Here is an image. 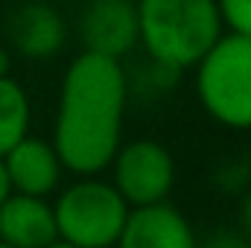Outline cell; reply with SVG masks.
<instances>
[{"label":"cell","mask_w":251,"mask_h":248,"mask_svg":"<svg viewBox=\"0 0 251 248\" xmlns=\"http://www.w3.org/2000/svg\"><path fill=\"white\" fill-rule=\"evenodd\" d=\"M9 70H12V59H9V53L0 47V79H3V76H9Z\"/></svg>","instance_id":"16"},{"label":"cell","mask_w":251,"mask_h":248,"mask_svg":"<svg viewBox=\"0 0 251 248\" xmlns=\"http://www.w3.org/2000/svg\"><path fill=\"white\" fill-rule=\"evenodd\" d=\"M128 204L111 181L85 175L53 201L56 234L73 248H114L128 219Z\"/></svg>","instance_id":"4"},{"label":"cell","mask_w":251,"mask_h":248,"mask_svg":"<svg viewBox=\"0 0 251 248\" xmlns=\"http://www.w3.org/2000/svg\"><path fill=\"white\" fill-rule=\"evenodd\" d=\"M114 248H199L190 219L170 201L131 207Z\"/></svg>","instance_id":"7"},{"label":"cell","mask_w":251,"mask_h":248,"mask_svg":"<svg viewBox=\"0 0 251 248\" xmlns=\"http://www.w3.org/2000/svg\"><path fill=\"white\" fill-rule=\"evenodd\" d=\"M79 29L85 53L120 62L137 47V6L134 0H91Z\"/></svg>","instance_id":"6"},{"label":"cell","mask_w":251,"mask_h":248,"mask_svg":"<svg viewBox=\"0 0 251 248\" xmlns=\"http://www.w3.org/2000/svg\"><path fill=\"white\" fill-rule=\"evenodd\" d=\"M47 248H73V246H67V243H62V240H56V243H50Z\"/></svg>","instance_id":"17"},{"label":"cell","mask_w":251,"mask_h":248,"mask_svg":"<svg viewBox=\"0 0 251 248\" xmlns=\"http://www.w3.org/2000/svg\"><path fill=\"white\" fill-rule=\"evenodd\" d=\"M9 193H12V187H9V178H6V170H3V161H0V204L9 198Z\"/></svg>","instance_id":"15"},{"label":"cell","mask_w":251,"mask_h":248,"mask_svg":"<svg viewBox=\"0 0 251 248\" xmlns=\"http://www.w3.org/2000/svg\"><path fill=\"white\" fill-rule=\"evenodd\" d=\"M199 248H251L243 234H213L207 243H199Z\"/></svg>","instance_id":"13"},{"label":"cell","mask_w":251,"mask_h":248,"mask_svg":"<svg viewBox=\"0 0 251 248\" xmlns=\"http://www.w3.org/2000/svg\"><path fill=\"white\" fill-rule=\"evenodd\" d=\"M240 228H243V237L251 243V187L246 190V196L240 201Z\"/></svg>","instance_id":"14"},{"label":"cell","mask_w":251,"mask_h":248,"mask_svg":"<svg viewBox=\"0 0 251 248\" xmlns=\"http://www.w3.org/2000/svg\"><path fill=\"white\" fill-rule=\"evenodd\" d=\"M111 184L128 207L161 204L176 187V161L158 140L123 143L111 161Z\"/></svg>","instance_id":"5"},{"label":"cell","mask_w":251,"mask_h":248,"mask_svg":"<svg viewBox=\"0 0 251 248\" xmlns=\"http://www.w3.org/2000/svg\"><path fill=\"white\" fill-rule=\"evenodd\" d=\"M128 79L123 62L82 53L64 70L53 125V149L67 173L85 178L111 167L123 146Z\"/></svg>","instance_id":"1"},{"label":"cell","mask_w":251,"mask_h":248,"mask_svg":"<svg viewBox=\"0 0 251 248\" xmlns=\"http://www.w3.org/2000/svg\"><path fill=\"white\" fill-rule=\"evenodd\" d=\"M137 44L167 70H190L222 38L216 0H134Z\"/></svg>","instance_id":"2"},{"label":"cell","mask_w":251,"mask_h":248,"mask_svg":"<svg viewBox=\"0 0 251 248\" xmlns=\"http://www.w3.org/2000/svg\"><path fill=\"white\" fill-rule=\"evenodd\" d=\"M216 9L228 32L251 38V0H216Z\"/></svg>","instance_id":"12"},{"label":"cell","mask_w":251,"mask_h":248,"mask_svg":"<svg viewBox=\"0 0 251 248\" xmlns=\"http://www.w3.org/2000/svg\"><path fill=\"white\" fill-rule=\"evenodd\" d=\"M29 120H32V108L26 91L12 76H3L0 79V158L29 134Z\"/></svg>","instance_id":"11"},{"label":"cell","mask_w":251,"mask_h":248,"mask_svg":"<svg viewBox=\"0 0 251 248\" xmlns=\"http://www.w3.org/2000/svg\"><path fill=\"white\" fill-rule=\"evenodd\" d=\"M0 248H12V246H6V243H0Z\"/></svg>","instance_id":"18"},{"label":"cell","mask_w":251,"mask_h":248,"mask_svg":"<svg viewBox=\"0 0 251 248\" xmlns=\"http://www.w3.org/2000/svg\"><path fill=\"white\" fill-rule=\"evenodd\" d=\"M9 35L24 59L44 62L64 47L67 24L50 3H24L9 21Z\"/></svg>","instance_id":"10"},{"label":"cell","mask_w":251,"mask_h":248,"mask_svg":"<svg viewBox=\"0 0 251 248\" xmlns=\"http://www.w3.org/2000/svg\"><path fill=\"white\" fill-rule=\"evenodd\" d=\"M3 170L12 193L21 196H38L47 198L50 193H56V187L62 184V161L53 149L50 140L41 137H24L21 143H15L3 158Z\"/></svg>","instance_id":"8"},{"label":"cell","mask_w":251,"mask_h":248,"mask_svg":"<svg viewBox=\"0 0 251 248\" xmlns=\"http://www.w3.org/2000/svg\"><path fill=\"white\" fill-rule=\"evenodd\" d=\"M56 240L53 201L9 193V198L0 204V243L12 248H47Z\"/></svg>","instance_id":"9"},{"label":"cell","mask_w":251,"mask_h":248,"mask_svg":"<svg viewBox=\"0 0 251 248\" xmlns=\"http://www.w3.org/2000/svg\"><path fill=\"white\" fill-rule=\"evenodd\" d=\"M196 94L210 120L251 131V38L222 32L196 64Z\"/></svg>","instance_id":"3"}]
</instances>
